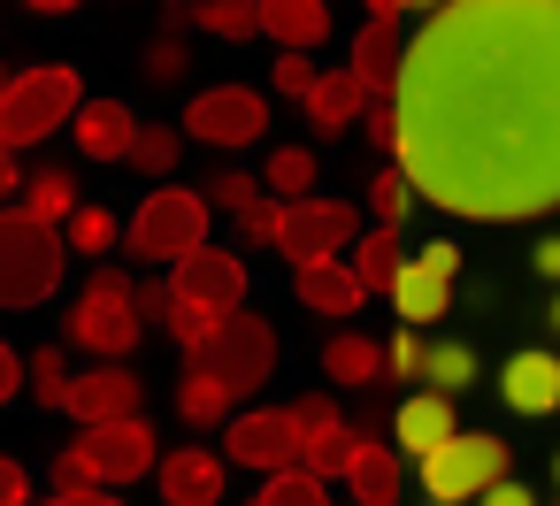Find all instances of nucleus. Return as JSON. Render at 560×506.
Wrapping results in <instances>:
<instances>
[{
    "label": "nucleus",
    "instance_id": "47",
    "mask_svg": "<svg viewBox=\"0 0 560 506\" xmlns=\"http://www.w3.org/2000/svg\"><path fill=\"white\" fill-rule=\"evenodd\" d=\"M415 269H430V276L453 284V276H460V246H453V238H430V246H415Z\"/></svg>",
    "mask_w": 560,
    "mask_h": 506
},
{
    "label": "nucleus",
    "instance_id": "11",
    "mask_svg": "<svg viewBox=\"0 0 560 506\" xmlns=\"http://www.w3.org/2000/svg\"><path fill=\"white\" fill-rule=\"evenodd\" d=\"M78 452H85V468H93L101 491L139 483V475L162 468V445H154V422H147V414H139V422H101V429H85Z\"/></svg>",
    "mask_w": 560,
    "mask_h": 506
},
{
    "label": "nucleus",
    "instance_id": "2",
    "mask_svg": "<svg viewBox=\"0 0 560 506\" xmlns=\"http://www.w3.org/2000/svg\"><path fill=\"white\" fill-rule=\"evenodd\" d=\"M139 338H147V322H139V307H131V276H124V269H93L85 292L70 299V330H62V345L93 353L101 368H131Z\"/></svg>",
    "mask_w": 560,
    "mask_h": 506
},
{
    "label": "nucleus",
    "instance_id": "12",
    "mask_svg": "<svg viewBox=\"0 0 560 506\" xmlns=\"http://www.w3.org/2000/svg\"><path fill=\"white\" fill-rule=\"evenodd\" d=\"M407 9L399 0H376L369 9V24H361V39H353V55H346V70H353V85L369 93V101H392L399 93V62H407Z\"/></svg>",
    "mask_w": 560,
    "mask_h": 506
},
{
    "label": "nucleus",
    "instance_id": "28",
    "mask_svg": "<svg viewBox=\"0 0 560 506\" xmlns=\"http://www.w3.org/2000/svg\"><path fill=\"white\" fill-rule=\"evenodd\" d=\"M185 16H192V32L231 39V47L261 39V0H200V9H185Z\"/></svg>",
    "mask_w": 560,
    "mask_h": 506
},
{
    "label": "nucleus",
    "instance_id": "21",
    "mask_svg": "<svg viewBox=\"0 0 560 506\" xmlns=\"http://www.w3.org/2000/svg\"><path fill=\"white\" fill-rule=\"evenodd\" d=\"M407 261H415L407 238H399V231H376V223H369V231L353 238V254H346V269H353V284H361L369 299H376V292L392 299V284L407 276Z\"/></svg>",
    "mask_w": 560,
    "mask_h": 506
},
{
    "label": "nucleus",
    "instance_id": "32",
    "mask_svg": "<svg viewBox=\"0 0 560 506\" xmlns=\"http://www.w3.org/2000/svg\"><path fill=\"white\" fill-rule=\"evenodd\" d=\"M24 384H32V399L47 407V414H70V345H39L32 361H24Z\"/></svg>",
    "mask_w": 560,
    "mask_h": 506
},
{
    "label": "nucleus",
    "instance_id": "23",
    "mask_svg": "<svg viewBox=\"0 0 560 506\" xmlns=\"http://www.w3.org/2000/svg\"><path fill=\"white\" fill-rule=\"evenodd\" d=\"M323 376L338 384V391H369V384H384L392 368H384V338H369V330H338L330 345H323Z\"/></svg>",
    "mask_w": 560,
    "mask_h": 506
},
{
    "label": "nucleus",
    "instance_id": "54",
    "mask_svg": "<svg viewBox=\"0 0 560 506\" xmlns=\"http://www.w3.org/2000/svg\"><path fill=\"white\" fill-rule=\"evenodd\" d=\"M9 85H16V70H9V62H0V101H9Z\"/></svg>",
    "mask_w": 560,
    "mask_h": 506
},
{
    "label": "nucleus",
    "instance_id": "41",
    "mask_svg": "<svg viewBox=\"0 0 560 506\" xmlns=\"http://www.w3.org/2000/svg\"><path fill=\"white\" fill-rule=\"evenodd\" d=\"M231 231H238V246H254V254H261V246H277V231H284V208H277V200H254V208H246Z\"/></svg>",
    "mask_w": 560,
    "mask_h": 506
},
{
    "label": "nucleus",
    "instance_id": "6",
    "mask_svg": "<svg viewBox=\"0 0 560 506\" xmlns=\"http://www.w3.org/2000/svg\"><path fill=\"white\" fill-rule=\"evenodd\" d=\"M185 368L215 376L231 399H254V391L277 376V330H269L261 315H246V307H238V315H231V322H223L200 353H185Z\"/></svg>",
    "mask_w": 560,
    "mask_h": 506
},
{
    "label": "nucleus",
    "instance_id": "22",
    "mask_svg": "<svg viewBox=\"0 0 560 506\" xmlns=\"http://www.w3.org/2000/svg\"><path fill=\"white\" fill-rule=\"evenodd\" d=\"M292 299H300L307 315H323V322H346L369 292L353 284V269H346V261H315V269H292Z\"/></svg>",
    "mask_w": 560,
    "mask_h": 506
},
{
    "label": "nucleus",
    "instance_id": "50",
    "mask_svg": "<svg viewBox=\"0 0 560 506\" xmlns=\"http://www.w3.org/2000/svg\"><path fill=\"white\" fill-rule=\"evenodd\" d=\"M16 192H24V162H16V146H9V139H0V200L16 208Z\"/></svg>",
    "mask_w": 560,
    "mask_h": 506
},
{
    "label": "nucleus",
    "instance_id": "30",
    "mask_svg": "<svg viewBox=\"0 0 560 506\" xmlns=\"http://www.w3.org/2000/svg\"><path fill=\"white\" fill-rule=\"evenodd\" d=\"M361 445H369V437H361L353 422H330L323 437H307V460H300V468H307L315 483H330V475L346 483V475H353V460H361Z\"/></svg>",
    "mask_w": 560,
    "mask_h": 506
},
{
    "label": "nucleus",
    "instance_id": "4",
    "mask_svg": "<svg viewBox=\"0 0 560 506\" xmlns=\"http://www.w3.org/2000/svg\"><path fill=\"white\" fill-rule=\"evenodd\" d=\"M208 223H215L208 192H192V185H154V192L131 208V223H124V246H131V261L177 269L185 254H200V246H208Z\"/></svg>",
    "mask_w": 560,
    "mask_h": 506
},
{
    "label": "nucleus",
    "instance_id": "52",
    "mask_svg": "<svg viewBox=\"0 0 560 506\" xmlns=\"http://www.w3.org/2000/svg\"><path fill=\"white\" fill-rule=\"evenodd\" d=\"M476 506H537V491H529V483H514V475H506V483H491V491H483V498H476Z\"/></svg>",
    "mask_w": 560,
    "mask_h": 506
},
{
    "label": "nucleus",
    "instance_id": "31",
    "mask_svg": "<svg viewBox=\"0 0 560 506\" xmlns=\"http://www.w3.org/2000/svg\"><path fill=\"white\" fill-rule=\"evenodd\" d=\"M185 162V131L177 123H139V139H131V162L124 169H139V177H154V185H170V169Z\"/></svg>",
    "mask_w": 560,
    "mask_h": 506
},
{
    "label": "nucleus",
    "instance_id": "39",
    "mask_svg": "<svg viewBox=\"0 0 560 506\" xmlns=\"http://www.w3.org/2000/svg\"><path fill=\"white\" fill-rule=\"evenodd\" d=\"M131 307H139V322H147V330H170V307H177L170 276H131Z\"/></svg>",
    "mask_w": 560,
    "mask_h": 506
},
{
    "label": "nucleus",
    "instance_id": "55",
    "mask_svg": "<svg viewBox=\"0 0 560 506\" xmlns=\"http://www.w3.org/2000/svg\"><path fill=\"white\" fill-rule=\"evenodd\" d=\"M552 483H560V452H552Z\"/></svg>",
    "mask_w": 560,
    "mask_h": 506
},
{
    "label": "nucleus",
    "instance_id": "16",
    "mask_svg": "<svg viewBox=\"0 0 560 506\" xmlns=\"http://www.w3.org/2000/svg\"><path fill=\"white\" fill-rule=\"evenodd\" d=\"M70 139H78V162H131V139H139V116H131V101H85L78 108V123H70Z\"/></svg>",
    "mask_w": 560,
    "mask_h": 506
},
{
    "label": "nucleus",
    "instance_id": "5",
    "mask_svg": "<svg viewBox=\"0 0 560 506\" xmlns=\"http://www.w3.org/2000/svg\"><path fill=\"white\" fill-rule=\"evenodd\" d=\"M78 108H85V78H78L70 62H39V70H16L9 101H0V139H9V146L24 154V146L55 139L62 123H78Z\"/></svg>",
    "mask_w": 560,
    "mask_h": 506
},
{
    "label": "nucleus",
    "instance_id": "44",
    "mask_svg": "<svg viewBox=\"0 0 560 506\" xmlns=\"http://www.w3.org/2000/svg\"><path fill=\"white\" fill-rule=\"evenodd\" d=\"M315 78H323V70H315V55H277V93L307 101V93H315Z\"/></svg>",
    "mask_w": 560,
    "mask_h": 506
},
{
    "label": "nucleus",
    "instance_id": "53",
    "mask_svg": "<svg viewBox=\"0 0 560 506\" xmlns=\"http://www.w3.org/2000/svg\"><path fill=\"white\" fill-rule=\"evenodd\" d=\"M39 506H124V498H116V491H85V498H55V491H47Z\"/></svg>",
    "mask_w": 560,
    "mask_h": 506
},
{
    "label": "nucleus",
    "instance_id": "17",
    "mask_svg": "<svg viewBox=\"0 0 560 506\" xmlns=\"http://www.w3.org/2000/svg\"><path fill=\"white\" fill-rule=\"evenodd\" d=\"M499 399L514 407V414H552L560 407V353H545V345H522L506 368H499Z\"/></svg>",
    "mask_w": 560,
    "mask_h": 506
},
{
    "label": "nucleus",
    "instance_id": "48",
    "mask_svg": "<svg viewBox=\"0 0 560 506\" xmlns=\"http://www.w3.org/2000/svg\"><path fill=\"white\" fill-rule=\"evenodd\" d=\"M292 422H300V437H323V429H330V422H346V414H338L330 399H315V391H307V399H292Z\"/></svg>",
    "mask_w": 560,
    "mask_h": 506
},
{
    "label": "nucleus",
    "instance_id": "46",
    "mask_svg": "<svg viewBox=\"0 0 560 506\" xmlns=\"http://www.w3.org/2000/svg\"><path fill=\"white\" fill-rule=\"evenodd\" d=\"M0 506H39V498H32V468H24L16 452H0Z\"/></svg>",
    "mask_w": 560,
    "mask_h": 506
},
{
    "label": "nucleus",
    "instance_id": "29",
    "mask_svg": "<svg viewBox=\"0 0 560 506\" xmlns=\"http://www.w3.org/2000/svg\"><path fill=\"white\" fill-rule=\"evenodd\" d=\"M62 246H70V254H85V261H101V254H116V246H124V215H116V208H101V200H85V208L62 223Z\"/></svg>",
    "mask_w": 560,
    "mask_h": 506
},
{
    "label": "nucleus",
    "instance_id": "38",
    "mask_svg": "<svg viewBox=\"0 0 560 506\" xmlns=\"http://www.w3.org/2000/svg\"><path fill=\"white\" fill-rule=\"evenodd\" d=\"M361 139H369V162H392V154H399V108H392V101H369Z\"/></svg>",
    "mask_w": 560,
    "mask_h": 506
},
{
    "label": "nucleus",
    "instance_id": "18",
    "mask_svg": "<svg viewBox=\"0 0 560 506\" xmlns=\"http://www.w3.org/2000/svg\"><path fill=\"white\" fill-rule=\"evenodd\" d=\"M392 437H399V452H407V460H430L438 445H453V437H460V407H453V399H438V391H407V399H399Z\"/></svg>",
    "mask_w": 560,
    "mask_h": 506
},
{
    "label": "nucleus",
    "instance_id": "49",
    "mask_svg": "<svg viewBox=\"0 0 560 506\" xmlns=\"http://www.w3.org/2000/svg\"><path fill=\"white\" fill-rule=\"evenodd\" d=\"M16 391H24V353H16L9 338H0V407H9Z\"/></svg>",
    "mask_w": 560,
    "mask_h": 506
},
{
    "label": "nucleus",
    "instance_id": "25",
    "mask_svg": "<svg viewBox=\"0 0 560 506\" xmlns=\"http://www.w3.org/2000/svg\"><path fill=\"white\" fill-rule=\"evenodd\" d=\"M346 491H353V506H399V491H407L399 452L369 437V445H361V460H353V475H346Z\"/></svg>",
    "mask_w": 560,
    "mask_h": 506
},
{
    "label": "nucleus",
    "instance_id": "51",
    "mask_svg": "<svg viewBox=\"0 0 560 506\" xmlns=\"http://www.w3.org/2000/svg\"><path fill=\"white\" fill-rule=\"evenodd\" d=\"M529 269H537V276H545V284H560V231H552V238H537V246H529Z\"/></svg>",
    "mask_w": 560,
    "mask_h": 506
},
{
    "label": "nucleus",
    "instance_id": "27",
    "mask_svg": "<svg viewBox=\"0 0 560 506\" xmlns=\"http://www.w3.org/2000/svg\"><path fill=\"white\" fill-rule=\"evenodd\" d=\"M315 154L307 146H269V162H261V192L277 200V208H292V200H315Z\"/></svg>",
    "mask_w": 560,
    "mask_h": 506
},
{
    "label": "nucleus",
    "instance_id": "42",
    "mask_svg": "<svg viewBox=\"0 0 560 506\" xmlns=\"http://www.w3.org/2000/svg\"><path fill=\"white\" fill-rule=\"evenodd\" d=\"M384 368H392V376H422V368H430L422 330H392V338H384Z\"/></svg>",
    "mask_w": 560,
    "mask_h": 506
},
{
    "label": "nucleus",
    "instance_id": "10",
    "mask_svg": "<svg viewBox=\"0 0 560 506\" xmlns=\"http://www.w3.org/2000/svg\"><path fill=\"white\" fill-rule=\"evenodd\" d=\"M223 460L231 468H261V483H269V475H292L307 460V437H300L292 407H246V414L223 422Z\"/></svg>",
    "mask_w": 560,
    "mask_h": 506
},
{
    "label": "nucleus",
    "instance_id": "34",
    "mask_svg": "<svg viewBox=\"0 0 560 506\" xmlns=\"http://www.w3.org/2000/svg\"><path fill=\"white\" fill-rule=\"evenodd\" d=\"M407 208H415V185H407L392 162H376V169H369V215H376V231H399Z\"/></svg>",
    "mask_w": 560,
    "mask_h": 506
},
{
    "label": "nucleus",
    "instance_id": "20",
    "mask_svg": "<svg viewBox=\"0 0 560 506\" xmlns=\"http://www.w3.org/2000/svg\"><path fill=\"white\" fill-rule=\"evenodd\" d=\"M300 116L315 123V139H338V131H361L369 93L353 85V70H323V78H315V93L300 101Z\"/></svg>",
    "mask_w": 560,
    "mask_h": 506
},
{
    "label": "nucleus",
    "instance_id": "8",
    "mask_svg": "<svg viewBox=\"0 0 560 506\" xmlns=\"http://www.w3.org/2000/svg\"><path fill=\"white\" fill-rule=\"evenodd\" d=\"M415 475H422L430 506H468V498H483L491 483H506V445H499L491 429H460L453 445H438L430 460H415Z\"/></svg>",
    "mask_w": 560,
    "mask_h": 506
},
{
    "label": "nucleus",
    "instance_id": "14",
    "mask_svg": "<svg viewBox=\"0 0 560 506\" xmlns=\"http://www.w3.org/2000/svg\"><path fill=\"white\" fill-rule=\"evenodd\" d=\"M139 407H147L139 368H85V376L70 384V422H85V429H101V422H139Z\"/></svg>",
    "mask_w": 560,
    "mask_h": 506
},
{
    "label": "nucleus",
    "instance_id": "19",
    "mask_svg": "<svg viewBox=\"0 0 560 506\" xmlns=\"http://www.w3.org/2000/svg\"><path fill=\"white\" fill-rule=\"evenodd\" d=\"M261 39L277 55H315L330 39V9L323 0H261Z\"/></svg>",
    "mask_w": 560,
    "mask_h": 506
},
{
    "label": "nucleus",
    "instance_id": "45",
    "mask_svg": "<svg viewBox=\"0 0 560 506\" xmlns=\"http://www.w3.org/2000/svg\"><path fill=\"white\" fill-rule=\"evenodd\" d=\"M147 78H154V85H177V78H185V39H154V47H147Z\"/></svg>",
    "mask_w": 560,
    "mask_h": 506
},
{
    "label": "nucleus",
    "instance_id": "1",
    "mask_svg": "<svg viewBox=\"0 0 560 506\" xmlns=\"http://www.w3.org/2000/svg\"><path fill=\"white\" fill-rule=\"evenodd\" d=\"M392 169L460 223L560 215V0H445L399 62Z\"/></svg>",
    "mask_w": 560,
    "mask_h": 506
},
{
    "label": "nucleus",
    "instance_id": "43",
    "mask_svg": "<svg viewBox=\"0 0 560 506\" xmlns=\"http://www.w3.org/2000/svg\"><path fill=\"white\" fill-rule=\"evenodd\" d=\"M47 483H55V498H85V491H101L78 445H70V452H55V468H47Z\"/></svg>",
    "mask_w": 560,
    "mask_h": 506
},
{
    "label": "nucleus",
    "instance_id": "26",
    "mask_svg": "<svg viewBox=\"0 0 560 506\" xmlns=\"http://www.w3.org/2000/svg\"><path fill=\"white\" fill-rule=\"evenodd\" d=\"M392 307H399V330H430V322H438V315L453 307V284L407 261V276L392 284Z\"/></svg>",
    "mask_w": 560,
    "mask_h": 506
},
{
    "label": "nucleus",
    "instance_id": "56",
    "mask_svg": "<svg viewBox=\"0 0 560 506\" xmlns=\"http://www.w3.org/2000/svg\"><path fill=\"white\" fill-rule=\"evenodd\" d=\"M552 330H560V299H552Z\"/></svg>",
    "mask_w": 560,
    "mask_h": 506
},
{
    "label": "nucleus",
    "instance_id": "33",
    "mask_svg": "<svg viewBox=\"0 0 560 506\" xmlns=\"http://www.w3.org/2000/svg\"><path fill=\"white\" fill-rule=\"evenodd\" d=\"M231 407H238V399H231L215 376H200V368H185V376H177V414H185L192 429H223V422H231Z\"/></svg>",
    "mask_w": 560,
    "mask_h": 506
},
{
    "label": "nucleus",
    "instance_id": "3",
    "mask_svg": "<svg viewBox=\"0 0 560 506\" xmlns=\"http://www.w3.org/2000/svg\"><path fill=\"white\" fill-rule=\"evenodd\" d=\"M62 261H70L62 231H47L24 208H0V307H9V315L47 307L55 284H62Z\"/></svg>",
    "mask_w": 560,
    "mask_h": 506
},
{
    "label": "nucleus",
    "instance_id": "36",
    "mask_svg": "<svg viewBox=\"0 0 560 506\" xmlns=\"http://www.w3.org/2000/svg\"><path fill=\"white\" fill-rule=\"evenodd\" d=\"M246 506H330V483H315L307 468H292V475H269Z\"/></svg>",
    "mask_w": 560,
    "mask_h": 506
},
{
    "label": "nucleus",
    "instance_id": "24",
    "mask_svg": "<svg viewBox=\"0 0 560 506\" xmlns=\"http://www.w3.org/2000/svg\"><path fill=\"white\" fill-rule=\"evenodd\" d=\"M16 208L24 215H39L47 231H62L85 200H78V177H70V162H39V169H24V192H16Z\"/></svg>",
    "mask_w": 560,
    "mask_h": 506
},
{
    "label": "nucleus",
    "instance_id": "40",
    "mask_svg": "<svg viewBox=\"0 0 560 506\" xmlns=\"http://www.w3.org/2000/svg\"><path fill=\"white\" fill-rule=\"evenodd\" d=\"M223 322H231V315H208V307H185V299L170 307V338H177L185 353H200V345H208V338H215Z\"/></svg>",
    "mask_w": 560,
    "mask_h": 506
},
{
    "label": "nucleus",
    "instance_id": "37",
    "mask_svg": "<svg viewBox=\"0 0 560 506\" xmlns=\"http://www.w3.org/2000/svg\"><path fill=\"white\" fill-rule=\"evenodd\" d=\"M254 200H269V192H261V177H246V169H223V177L208 185V208H215V215H231V223H238Z\"/></svg>",
    "mask_w": 560,
    "mask_h": 506
},
{
    "label": "nucleus",
    "instance_id": "35",
    "mask_svg": "<svg viewBox=\"0 0 560 506\" xmlns=\"http://www.w3.org/2000/svg\"><path fill=\"white\" fill-rule=\"evenodd\" d=\"M468 384H476V353H468V345H430L422 391H438V399H460Z\"/></svg>",
    "mask_w": 560,
    "mask_h": 506
},
{
    "label": "nucleus",
    "instance_id": "13",
    "mask_svg": "<svg viewBox=\"0 0 560 506\" xmlns=\"http://www.w3.org/2000/svg\"><path fill=\"white\" fill-rule=\"evenodd\" d=\"M170 292H177L185 307L238 315V307H246V261H238L231 246H200V254H185V261L170 269Z\"/></svg>",
    "mask_w": 560,
    "mask_h": 506
},
{
    "label": "nucleus",
    "instance_id": "9",
    "mask_svg": "<svg viewBox=\"0 0 560 506\" xmlns=\"http://www.w3.org/2000/svg\"><path fill=\"white\" fill-rule=\"evenodd\" d=\"M369 223H361V208L353 200H330V192H315V200H292L284 208V231H277V254L292 261V269H315V261H338V254H353V238H361Z\"/></svg>",
    "mask_w": 560,
    "mask_h": 506
},
{
    "label": "nucleus",
    "instance_id": "15",
    "mask_svg": "<svg viewBox=\"0 0 560 506\" xmlns=\"http://www.w3.org/2000/svg\"><path fill=\"white\" fill-rule=\"evenodd\" d=\"M223 475H231V460L208 452V445H177V452H162V468H154V483H162L170 506H223Z\"/></svg>",
    "mask_w": 560,
    "mask_h": 506
},
{
    "label": "nucleus",
    "instance_id": "7",
    "mask_svg": "<svg viewBox=\"0 0 560 506\" xmlns=\"http://www.w3.org/2000/svg\"><path fill=\"white\" fill-rule=\"evenodd\" d=\"M177 131H185L192 146L246 154V146L269 139V101H261L254 85H208V93H192V101L177 108Z\"/></svg>",
    "mask_w": 560,
    "mask_h": 506
}]
</instances>
